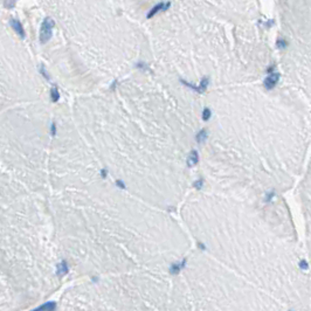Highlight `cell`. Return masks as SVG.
<instances>
[{
    "label": "cell",
    "instance_id": "4fadbf2b",
    "mask_svg": "<svg viewBox=\"0 0 311 311\" xmlns=\"http://www.w3.org/2000/svg\"><path fill=\"white\" fill-rule=\"evenodd\" d=\"M116 185H117V186H118L119 188H122V190H125V188H126L125 184H124V183H123L122 180H117V181H116Z\"/></svg>",
    "mask_w": 311,
    "mask_h": 311
},
{
    "label": "cell",
    "instance_id": "ba28073f",
    "mask_svg": "<svg viewBox=\"0 0 311 311\" xmlns=\"http://www.w3.org/2000/svg\"><path fill=\"white\" fill-rule=\"evenodd\" d=\"M56 308V303L55 302H48L41 307H38L35 310H48V311H53Z\"/></svg>",
    "mask_w": 311,
    "mask_h": 311
},
{
    "label": "cell",
    "instance_id": "52a82bcc",
    "mask_svg": "<svg viewBox=\"0 0 311 311\" xmlns=\"http://www.w3.org/2000/svg\"><path fill=\"white\" fill-rule=\"evenodd\" d=\"M196 139H197L198 144H200V145H201V144H204V143L207 140V131H206L205 129L200 130V131L198 132V135H197Z\"/></svg>",
    "mask_w": 311,
    "mask_h": 311
},
{
    "label": "cell",
    "instance_id": "6da1fadb",
    "mask_svg": "<svg viewBox=\"0 0 311 311\" xmlns=\"http://www.w3.org/2000/svg\"><path fill=\"white\" fill-rule=\"evenodd\" d=\"M55 27V22L50 18H46L42 21L41 28H40V41L41 43H46L50 40L53 35V29Z\"/></svg>",
    "mask_w": 311,
    "mask_h": 311
},
{
    "label": "cell",
    "instance_id": "9a60e30c",
    "mask_svg": "<svg viewBox=\"0 0 311 311\" xmlns=\"http://www.w3.org/2000/svg\"><path fill=\"white\" fill-rule=\"evenodd\" d=\"M106 174H108V171H106V170H102V171H101V176H102L103 178H106Z\"/></svg>",
    "mask_w": 311,
    "mask_h": 311
},
{
    "label": "cell",
    "instance_id": "30bf717a",
    "mask_svg": "<svg viewBox=\"0 0 311 311\" xmlns=\"http://www.w3.org/2000/svg\"><path fill=\"white\" fill-rule=\"evenodd\" d=\"M50 97H52V101L53 102H57L59 98H60V93H59V89L56 87H53L52 90H50Z\"/></svg>",
    "mask_w": 311,
    "mask_h": 311
},
{
    "label": "cell",
    "instance_id": "7c38bea8",
    "mask_svg": "<svg viewBox=\"0 0 311 311\" xmlns=\"http://www.w3.org/2000/svg\"><path fill=\"white\" fill-rule=\"evenodd\" d=\"M203 185H204V180H203V179H199V180H197V181L193 184V186H194L197 190H201V188H203Z\"/></svg>",
    "mask_w": 311,
    "mask_h": 311
},
{
    "label": "cell",
    "instance_id": "5bb4252c",
    "mask_svg": "<svg viewBox=\"0 0 311 311\" xmlns=\"http://www.w3.org/2000/svg\"><path fill=\"white\" fill-rule=\"evenodd\" d=\"M50 133H52V136H55V135H56V124H55V123H53V124H52V130H50Z\"/></svg>",
    "mask_w": 311,
    "mask_h": 311
},
{
    "label": "cell",
    "instance_id": "9c48e42d",
    "mask_svg": "<svg viewBox=\"0 0 311 311\" xmlns=\"http://www.w3.org/2000/svg\"><path fill=\"white\" fill-rule=\"evenodd\" d=\"M208 83H209V79L208 77H204L203 80H201V82H200V84L198 86L199 87V94H203L206 89H207V87H208Z\"/></svg>",
    "mask_w": 311,
    "mask_h": 311
},
{
    "label": "cell",
    "instance_id": "2e32d148",
    "mask_svg": "<svg viewBox=\"0 0 311 311\" xmlns=\"http://www.w3.org/2000/svg\"><path fill=\"white\" fill-rule=\"evenodd\" d=\"M198 246H199V248H200V249H205V247H204V244H201L200 242L198 243Z\"/></svg>",
    "mask_w": 311,
    "mask_h": 311
},
{
    "label": "cell",
    "instance_id": "8fae6325",
    "mask_svg": "<svg viewBox=\"0 0 311 311\" xmlns=\"http://www.w3.org/2000/svg\"><path fill=\"white\" fill-rule=\"evenodd\" d=\"M210 116H212V111L208 108H205L204 111H203V119L204 120H208L210 118Z\"/></svg>",
    "mask_w": 311,
    "mask_h": 311
},
{
    "label": "cell",
    "instance_id": "3957f363",
    "mask_svg": "<svg viewBox=\"0 0 311 311\" xmlns=\"http://www.w3.org/2000/svg\"><path fill=\"white\" fill-rule=\"evenodd\" d=\"M170 2H167V4H164V2H160L159 5H156L149 13H147V18H152L154 14H157L158 12H163V11H166L169 7H170Z\"/></svg>",
    "mask_w": 311,
    "mask_h": 311
},
{
    "label": "cell",
    "instance_id": "5b68a950",
    "mask_svg": "<svg viewBox=\"0 0 311 311\" xmlns=\"http://www.w3.org/2000/svg\"><path fill=\"white\" fill-rule=\"evenodd\" d=\"M199 163V154L197 151H191V153L188 154V158H187V166L188 167H193L196 166L197 164Z\"/></svg>",
    "mask_w": 311,
    "mask_h": 311
},
{
    "label": "cell",
    "instance_id": "8992f818",
    "mask_svg": "<svg viewBox=\"0 0 311 311\" xmlns=\"http://www.w3.org/2000/svg\"><path fill=\"white\" fill-rule=\"evenodd\" d=\"M68 271H69V268H68V264H67L66 261H61V262L56 266V274H57L60 277L67 275Z\"/></svg>",
    "mask_w": 311,
    "mask_h": 311
},
{
    "label": "cell",
    "instance_id": "7a4b0ae2",
    "mask_svg": "<svg viewBox=\"0 0 311 311\" xmlns=\"http://www.w3.org/2000/svg\"><path fill=\"white\" fill-rule=\"evenodd\" d=\"M9 23H11L12 28L14 29V32H15L21 39H23V38H25V29H23L21 22H20L19 20H16V19H12V20L9 21Z\"/></svg>",
    "mask_w": 311,
    "mask_h": 311
},
{
    "label": "cell",
    "instance_id": "277c9868",
    "mask_svg": "<svg viewBox=\"0 0 311 311\" xmlns=\"http://www.w3.org/2000/svg\"><path fill=\"white\" fill-rule=\"evenodd\" d=\"M186 262H187V260L184 259V260H183L181 262H179V263H173V264L170 267V274H172V275H177V274H179L180 270L185 268Z\"/></svg>",
    "mask_w": 311,
    "mask_h": 311
}]
</instances>
